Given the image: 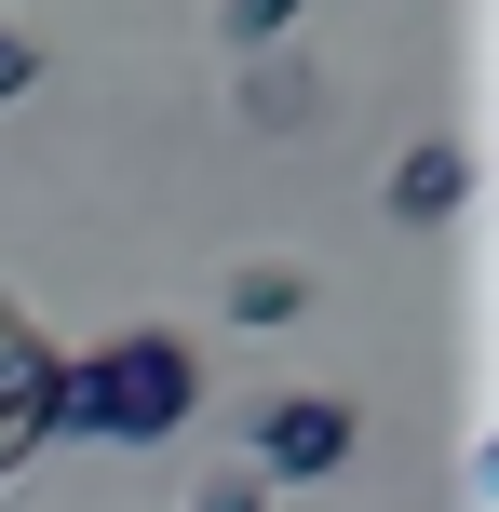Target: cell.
Here are the masks:
<instances>
[{
    "label": "cell",
    "instance_id": "obj_1",
    "mask_svg": "<svg viewBox=\"0 0 499 512\" xmlns=\"http://www.w3.org/2000/svg\"><path fill=\"white\" fill-rule=\"evenodd\" d=\"M203 418V351L176 324H122L95 351H68V432L81 445H176Z\"/></svg>",
    "mask_w": 499,
    "mask_h": 512
},
{
    "label": "cell",
    "instance_id": "obj_2",
    "mask_svg": "<svg viewBox=\"0 0 499 512\" xmlns=\"http://www.w3.org/2000/svg\"><path fill=\"white\" fill-rule=\"evenodd\" d=\"M351 445H365V405H351V391H270V405L243 418V472H257V486H324Z\"/></svg>",
    "mask_w": 499,
    "mask_h": 512
},
{
    "label": "cell",
    "instance_id": "obj_3",
    "mask_svg": "<svg viewBox=\"0 0 499 512\" xmlns=\"http://www.w3.org/2000/svg\"><path fill=\"white\" fill-rule=\"evenodd\" d=\"M459 203H473V149H459V135H419V149L392 162V216L405 230H446Z\"/></svg>",
    "mask_w": 499,
    "mask_h": 512
},
{
    "label": "cell",
    "instance_id": "obj_4",
    "mask_svg": "<svg viewBox=\"0 0 499 512\" xmlns=\"http://www.w3.org/2000/svg\"><path fill=\"white\" fill-rule=\"evenodd\" d=\"M216 310H230L243 337H284L297 310H311V270H297V256H243V270L216 283Z\"/></svg>",
    "mask_w": 499,
    "mask_h": 512
},
{
    "label": "cell",
    "instance_id": "obj_5",
    "mask_svg": "<svg viewBox=\"0 0 499 512\" xmlns=\"http://www.w3.org/2000/svg\"><path fill=\"white\" fill-rule=\"evenodd\" d=\"M297 14H311V0H216V27H230L243 54H270V41H297Z\"/></svg>",
    "mask_w": 499,
    "mask_h": 512
},
{
    "label": "cell",
    "instance_id": "obj_6",
    "mask_svg": "<svg viewBox=\"0 0 499 512\" xmlns=\"http://www.w3.org/2000/svg\"><path fill=\"white\" fill-rule=\"evenodd\" d=\"M297 108H311L297 68H257V81H243V122H257V135H297Z\"/></svg>",
    "mask_w": 499,
    "mask_h": 512
},
{
    "label": "cell",
    "instance_id": "obj_7",
    "mask_svg": "<svg viewBox=\"0 0 499 512\" xmlns=\"http://www.w3.org/2000/svg\"><path fill=\"white\" fill-rule=\"evenodd\" d=\"M14 95H41V27L0 14V108H14Z\"/></svg>",
    "mask_w": 499,
    "mask_h": 512
},
{
    "label": "cell",
    "instance_id": "obj_8",
    "mask_svg": "<svg viewBox=\"0 0 499 512\" xmlns=\"http://www.w3.org/2000/svg\"><path fill=\"white\" fill-rule=\"evenodd\" d=\"M189 512H270V486L230 459V472H203V486H189Z\"/></svg>",
    "mask_w": 499,
    "mask_h": 512
}]
</instances>
